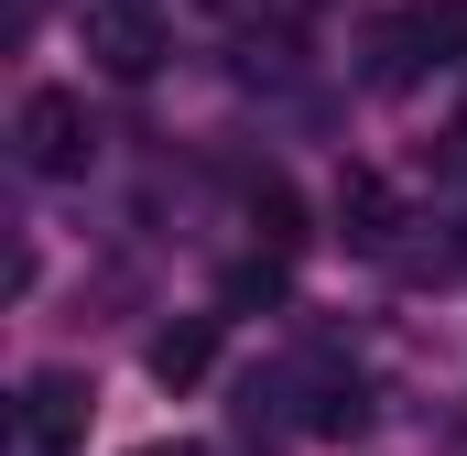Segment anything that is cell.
Wrapping results in <instances>:
<instances>
[{
  "mask_svg": "<svg viewBox=\"0 0 467 456\" xmlns=\"http://www.w3.org/2000/svg\"><path fill=\"white\" fill-rule=\"evenodd\" d=\"M88 413H99L88 369H33L22 380V456H77L88 446Z\"/></svg>",
  "mask_w": 467,
  "mask_h": 456,
  "instance_id": "cell-1",
  "label": "cell"
},
{
  "mask_svg": "<svg viewBox=\"0 0 467 456\" xmlns=\"http://www.w3.org/2000/svg\"><path fill=\"white\" fill-rule=\"evenodd\" d=\"M88 55H99V77L141 88L163 66V0H88Z\"/></svg>",
  "mask_w": 467,
  "mask_h": 456,
  "instance_id": "cell-2",
  "label": "cell"
},
{
  "mask_svg": "<svg viewBox=\"0 0 467 456\" xmlns=\"http://www.w3.org/2000/svg\"><path fill=\"white\" fill-rule=\"evenodd\" d=\"M250 228H261L272 261H294V250H305V196H294L283 174H261V185H250Z\"/></svg>",
  "mask_w": 467,
  "mask_h": 456,
  "instance_id": "cell-6",
  "label": "cell"
},
{
  "mask_svg": "<svg viewBox=\"0 0 467 456\" xmlns=\"http://www.w3.org/2000/svg\"><path fill=\"white\" fill-rule=\"evenodd\" d=\"M218 305H229V316H272V305H283V261H272V250H250L229 283H218Z\"/></svg>",
  "mask_w": 467,
  "mask_h": 456,
  "instance_id": "cell-7",
  "label": "cell"
},
{
  "mask_svg": "<svg viewBox=\"0 0 467 456\" xmlns=\"http://www.w3.org/2000/svg\"><path fill=\"white\" fill-rule=\"evenodd\" d=\"M152 456H185V446H152Z\"/></svg>",
  "mask_w": 467,
  "mask_h": 456,
  "instance_id": "cell-9",
  "label": "cell"
},
{
  "mask_svg": "<svg viewBox=\"0 0 467 456\" xmlns=\"http://www.w3.org/2000/svg\"><path fill=\"white\" fill-rule=\"evenodd\" d=\"M207 358H218V316H174V326H152V347H141V369H152L163 391H196Z\"/></svg>",
  "mask_w": 467,
  "mask_h": 456,
  "instance_id": "cell-5",
  "label": "cell"
},
{
  "mask_svg": "<svg viewBox=\"0 0 467 456\" xmlns=\"http://www.w3.org/2000/svg\"><path fill=\"white\" fill-rule=\"evenodd\" d=\"M11 141H22L33 174H77V163H88V98H77V88H33L22 119H11Z\"/></svg>",
  "mask_w": 467,
  "mask_h": 456,
  "instance_id": "cell-3",
  "label": "cell"
},
{
  "mask_svg": "<svg viewBox=\"0 0 467 456\" xmlns=\"http://www.w3.org/2000/svg\"><path fill=\"white\" fill-rule=\"evenodd\" d=\"M305 424H316V435H337V446H348V435H369V391H358V380H327V391H316V413H305Z\"/></svg>",
  "mask_w": 467,
  "mask_h": 456,
  "instance_id": "cell-8",
  "label": "cell"
},
{
  "mask_svg": "<svg viewBox=\"0 0 467 456\" xmlns=\"http://www.w3.org/2000/svg\"><path fill=\"white\" fill-rule=\"evenodd\" d=\"M327 207H337V239H348V250H391V239H402V185H391L380 163H348Z\"/></svg>",
  "mask_w": 467,
  "mask_h": 456,
  "instance_id": "cell-4",
  "label": "cell"
}]
</instances>
